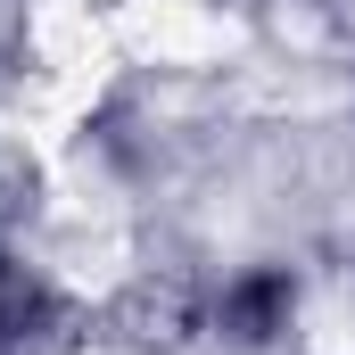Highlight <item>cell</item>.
<instances>
[{"label":"cell","instance_id":"6da1fadb","mask_svg":"<svg viewBox=\"0 0 355 355\" xmlns=\"http://www.w3.org/2000/svg\"><path fill=\"white\" fill-rule=\"evenodd\" d=\"M215 322H223L240 347H265L272 331H289V281H281V272H248V281H232L223 306H215Z\"/></svg>","mask_w":355,"mask_h":355},{"label":"cell","instance_id":"7a4b0ae2","mask_svg":"<svg viewBox=\"0 0 355 355\" xmlns=\"http://www.w3.org/2000/svg\"><path fill=\"white\" fill-rule=\"evenodd\" d=\"M17 322V289H8V265H0V331Z\"/></svg>","mask_w":355,"mask_h":355}]
</instances>
